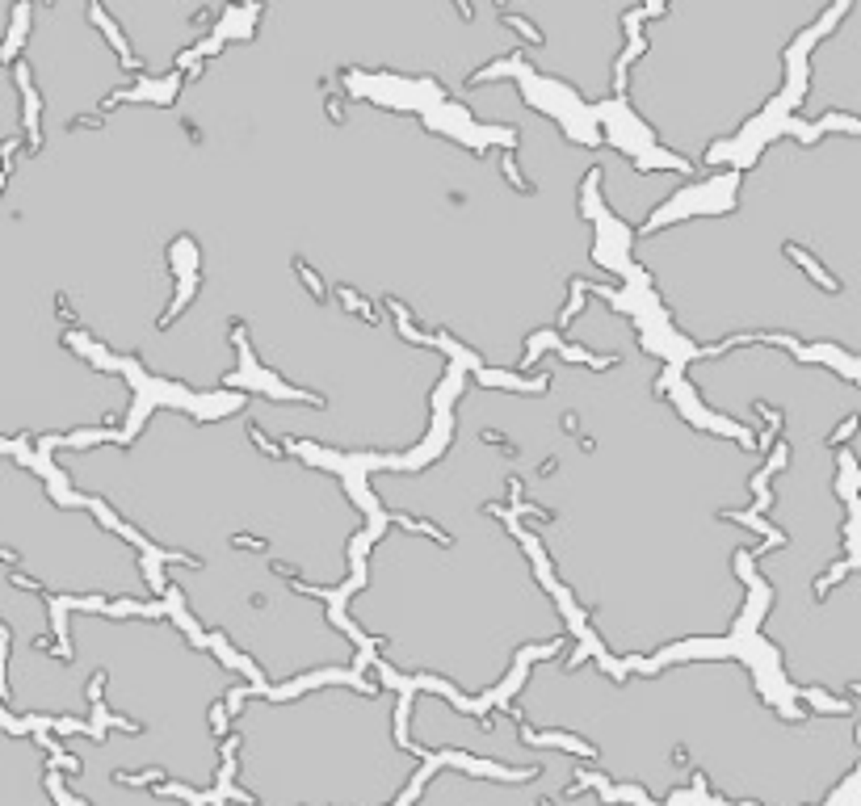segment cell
Listing matches in <instances>:
<instances>
[{
	"label": "cell",
	"instance_id": "1",
	"mask_svg": "<svg viewBox=\"0 0 861 806\" xmlns=\"http://www.w3.org/2000/svg\"><path fill=\"white\" fill-rule=\"evenodd\" d=\"M786 252H790V257H794V261H803V265H807V273H811V278H815V282H820V286H828V290H832V286H836V282H832V278H828V273H824V269H820V265H815V261H811V257H807V252H803V248H794V244H790V248H786Z\"/></svg>",
	"mask_w": 861,
	"mask_h": 806
},
{
	"label": "cell",
	"instance_id": "3",
	"mask_svg": "<svg viewBox=\"0 0 861 806\" xmlns=\"http://www.w3.org/2000/svg\"><path fill=\"white\" fill-rule=\"evenodd\" d=\"M504 25H513V29H521V34H525L529 42H542V34H538V29H534V25L525 21V17H504Z\"/></svg>",
	"mask_w": 861,
	"mask_h": 806
},
{
	"label": "cell",
	"instance_id": "2",
	"mask_svg": "<svg viewBox=\"0 0 861 806\" xmlns=\"http://www.w3.org/2000/svg\"><path fill=\"white\" fill-rule=\"evenodd\" d=\"M294 269H299V278H303V282L311 286V294H316V299H324V286H320V278H316V273L307 269V261H294Z\"/></svg>",
	"mask_w": 861,
	"mask_h": 806
},
{
	"label": "cell",
	"instance_id": "4",
	"mask_svg": "<svg viewBox=\"0 0 861 806\" xmlns=\"http://www.w3.org/2000/svg\"><path fill=\"white\" fill-rule=\"evenodd\" d=\"M454 4H458V13H462V21H470V4H466V0H454Z\"/></svg>",
	"mask_w": 861,
	"mask_h": 806
}]
</instances>
